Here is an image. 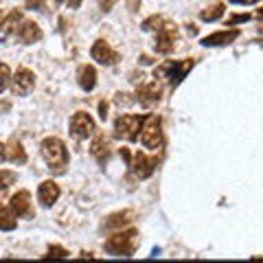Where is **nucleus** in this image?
I'll list each match as a JSON object with an SVG mask.
<instances>
[{"mask_svg": "<svg viewBox=\"0 0 263 263\" xmlns=\"http://www.w3.org/2000/svg\"><path fill=\"white\" fill-rule=\"evenodd\" d=\"M105 252L114 254V257H132L138 248V230H119L112 237H108L103 243Z\"/></svg>", "mask_w": 263, "mask_h": 263, "instance_id": "obj_1", "label": "nucleus"}, {"mask_svg": "<svg viewBox=\"0 0 263 263\" xmlns=\"http://www.w3.org/2000/svg\"><path fill=\"white\" fill-rule=\"evenodd\" d=\"M40 152H42V158L48 164V169L64 171V167L68 164V149L57 136L44 138L42 145H40Z\"/></svg>", "mask_w": 263, "mask_h": 263, "instance_id": "obj_2", "label": "nucleus"}, {"mask_svg": "<svg viewBox=\"0 0 263 263\" xmlns=\"http://www.w3.org/2000/svg\"><path fill=\"white\" fill-rule=\"evenodd\" d=\"M195 66V60H180V62H164L154 70L156 79H167L171 86H178L186 77V72Z\"/></svg>", "mask_w": 263, "mask_h": 263, "instance_id": "obj_3", "label": "nucleus"}, {"mask_svg": "<svg viewBox=\"0 0 263 263\" xmlns=\"http://www.w3.org/2000/svg\"><path fill=\"white\" fill-rule=\"evenodd\" d=\"M141 143L145 149H160L162 147V121L158 114H149L143 117V125H141Z\"/></svg>", "mask_w": 263, "mask_h": 263, "instance_id": "obj_4", "label": "nucleus"}, {"mask_svg": "<svg viewBox=\"0 0 263 263\" xmlns=\"http://www.w3.org/2000/svg\"><path fill=\"white\" fill-rule=\"evenodd\" d=\"M141 125H143L141 114H121L117 123H114V136L125 138V141H136Z\"/></svg>", "mask_w": 263, "mask_h": 263, "instance_id": "obj_5", "label": "nucleus"}, {"mask_svg": "<svg viewBox=\"0 0 263 263\" xmlns=\"http://www.w3.org/2000/svg\"><path fill=\"white\" fill-rule=\"evenodd\" d=\"M127 164H129L132 176L138 178V180H145V178H149L154 174L156 167H158V160L149 158V156L143 154V152H136V154H132V158L127 160Z\"/></svg>", "mask_w": 263, "mask_h": 263, "instance_id": "obj_6", "label": "nucleus"}, {"mask_svg": "<svg viewBox=\"0 0 263 263\" xmlns=\"http://www.w3.org/2000/svg\"><path fill=\"white\" fill-rule=\"evenodd\" d=\"M68 127H70V136L72 138H77V141H84V138L95 134L97 123H95V119L90 117L88 112H77L75 117L70 119V125Z\"/></svg>", "mask_w": 263, "mask_h": 263, "instance_id": "obj_7", "label": "nucleus"}, {"mask_svg": "<svg viewBox=\"0 0 263 263\" xmlns=\"http://www.w3.org/2000/svg\"><path fill=\"white\" fill-rule=\"evenodd\" d=\"M178 42V27L171 22H162V27L156 31V51L167 55L176 48Z\"/></svg>", "mask_w": 263, "mask_h": 263, "instance_id": "obj_8", "label": "nucleus"}, {"mask_svg": "<svg viewBox=\"0 0 263 263\" xmlns=\"http://www.w3.org/2000/svg\"><path fill=\"white\" fill-rule=\"evenodd\" d=\"M35 88V75L29 68H18L11 77V92L15 97H27Z\"/></svg>", "mask_w": 263, "mask_h": 263, "instance_id": "obj_9", "label": "nucleus"}, {"mask_svg": "<svg viewBox=\"0 0 263 263\" xmlns=\"http://www.w3.org/2000/svg\"><path fill=\"white\" fill-rule=\"evenodd\" d=\"M90 55H92V60L103 64V66H114L119 62V53L114 51V48L103 42V40H97V42L92 44V48H90Z\"/></svg>", "mask_w": 263, "mask_h": 263, "instance_id": "obj_10", "label": "nucleus"}, {"mask_svg": "<svg viewBox=\"0 0 263 263\" xmlns=\"http://www.w3.org/2000/svg\"><path fill=\"white\" fill-rule=\"evenodd\" d=\"M160 95H162V88L158 84V79L149 81V84L138 86V90H136V99L145 105V108H152V105L158 103L160 101Z\"/></svg>", "mask_w": 263, "mask_h": 263, "instance_id": "obj_11", "label": "nucleus"}, {"mask_svg": "<svg viewBox=\"0 0 263 263\" xmlns=\"http://www.w3.org/2000/svg\"><path fill=\"white\" fill-rule=\"evenodd\" d=\"M15 40L22 44H35L42 40V29H40L33 20H22L18 31H15Z\"/></svg>", "mask_w": 263, "mask_h": 263, "instance_id": "obj_12", "label": "nucleus"}, {"mask_svg": "<svg viewBox=\"0 0 263 263\" xmlns=\"http://www.w3.org/2000/svg\"><path fill=\"white\" fill-rule=\"evenodd\" d=\"M20 22H22L20 9H11L9 15H5L3 22H0V42H9L11 37H15V31H18Z\"/></svg>", "mask_w": 263, "mask_h": 263, "instance_id": "obj_13", "label": "nucleus"}, {"mask_svg": "<svg viewBox=\"0 0 263 263\" xmlns=\"http://www.w3.org/2000/svg\"><path fill=\"white\" fill-rule=\"evenodd\" d=\"M60 184L55 182V180H44L42 184H40V189H37V200H40V204L42 206H46V209H51L53 204L60 200Z\"/></svg>", "mask_w": 263, "mask_h": 263, "instance_id": "obj_14", "label": "nucleus"}, {"mask_svg": "<svg viewBox=\"0 0 263 263\" xmlns=\"http://www.w3.org/2000/svg\"><path fill=\"white\" fill-rule=\"evenodd\" d=\"M9 206L15 213V217H33V204H31V193L29 191L13 193Z\"/></svg>", "mask_w": 263, "mask_h": 263, "instance_id": "obj_15", "label": "nucleus"}, {"mask_svg": "<svg viewBox=\"0 0 263 263\" xmlns=\"http://www.w3.org/2000/svg\"><path fill=\"white\" fill-rule=\"evenodd\" d=\"M134 211H119V213H112V215L103 221V228L105 230H121L129 226L132 221H134Z\"/></svg>", "mask_w": 263, "mask_h": 263, "instance_id": "obj_16", "label": "nucleus"}, {"mask_svg": "<svg viewBox=\"0 0 263 263\" xmlns=\"http://www.w3.org/2000/svg\"><path fill=\"white\" fill-rule=\"evenodd\" d=\"M237 37H239V31H237V29L217 31V33H213V35L204 37L202 44H204V46H226V44H233Z\"/></svg>", "mask_w": 263, "mask_h": 263, "instance_id": "obj_17", "label": "nucleus"}, {"mask_svg": "<svg viewBox=\"0 0 263 263\" xmlns=\"http://www.w3.org/2000/svg\"><path fill=\"white\" fill-rule=\"evenodd\" d=\"M5 158L13 162V164H24L27 162V152H24L22 143L18 141V138H9V143L5 145Z\"/></svg>", "mask_w": 263, "mask_h": 263, "instance_id": "obj_18", "label": "nucleus"}, {"mask_svg": "<svg viewBox=\"0 0 263 263\" xmlns=\"http://www.w3.org/2000/svg\"><path fill=\"white\" fill-rule=\"evenodd\" d=\"M77 84H79L81 90H86V92L95 90V86H97V70H95V66H90V64L79 66V70H77Z\"/></svg>", "mask_w": 263, "mask_h": 263, "instance_id": "obj_19", "label": "nucleus"}, {"mask_svg": "<svg viewBox=\"0 0 263 263\" xmlns=\"http://www.w3.org/2000/svg\"><path fill=\"white\" fill-rule=\"evenodd\" d=\"M90 154H92V158L97 160V162H105L110 158V143H108V138L105 136H97L95 141H92V145H90Z\"/></svg>", "mask_w": 263, "mask_h": 263, "instance_id": "obj_20", "label": "nucleus"}, {"mask_svg": "<svg viewBox=\"0 0 263 263\" xmlns=\"http://www.w3.org/2000/svg\"><path fill=\"white\" fill-rule=\"evenodd\" d=\"M221 15H224V3H219V0L211 3L209 7H204V9L200 11V18L204 22H215V20L221 18Z\"/></svg>", "mask_w": 263, "mask_h": 263, "instance_id": "obj_21", "label": "nucleus"}, {"mask_svg": "<svg viewBox=\"0 0 263 263\" xmlns=\"http://www.w3.org/2000/svg\"><path fill=\"white\" fill-rule=\"evenodd\" d=\"M15 226H18V219H15V213L11 211V206L0 204V230H13Z\"/></svg>", "mask_w": 263, "mask_h": 263, "instance_id": "obj_22", "label": "nucleus"}, {"mask_svg": "<svg viewBox=\"0 0 263 263\" xmlns=\"http://www.w3.org/2000/svg\"><path fill=\"white\" fill-rule=\"evenodd\" d=\"M15 171H11V169H0V195H3L7 189H9L13 182H15Z\"/></svg>", "mask_w": 263, "mask_h": 263, "instance_id": "obj_23", "label": "nucleus"}, {"mask_svg": "<svg viewBox=\"0 0 263 263\" xmlns=\"http://www.w3.org/2000/svg\"><path fill=\"white\" fill-rule=\"evenodd\" d=\"M11 84V70L7 64H0V92L7 90V86Z\"/></svg>", "mask_w": 263, "mask_h": 263, "instance_id": "obj_24", "label": "nucleus"}, {"mask_svg": "<svg viewBox=\"0 0 263 263\" xmlns=\"http://www.w3.org/2000/svg\"><path fill=\"white\" fill-rule=\"evenodd\" d=\"M68 257V250L62 248V246H51L46 252V259H66Z\"/></svg>", "mask_w": 263, "mask_h": 263, "instance_id": "obj_25", "label": "nucleus"}, {"mask_svg": "<svg viewBox=\"0 0 263 263\" xmlns=\"http://www.w3.org/2000/svg\"><path fill=\"white\" fill-rule=\"evenodd\" d=\"M160 27H162V18H160V15H152V18H147L143 22V29L145 31H158Z\"/></svg>", "mask_w": 263, "mask_h": 263, "instance_id": "obj_26", "label": "nucleus"}, {"mask_svg": "<svg viewBox=\"0 0 263 263\" xmlns=\"http://www.w3.org/2000/svg\"><path fill=\"white\" fill-rule=\"evenodd\" d=\"M246 20H250V15L248 13H239V15H233V18H228V27H233V24H237V22H246Z\"/></svg>", "mask_w": 263, "mask_h": 263, "instance_id": "obj_27", "label": "nucleus"}, {"mask_svg": "<svg viewBox=\"0 0 263 263\" xmlns=\"http://www.w3.org/2000/svg\"><path fill=\"white\" fill-rule=\"evenodd\" d=\"M97 3H99V9L101 11H110L112 7L117 5V0H97Z\"/></svg>", "mask_w": 263, "mask_h": 263, "instance_id": "obj_28", "label": "nucleus"}, {"mask_svg": "<svg viewBox=\"0 0 263 263\" xmlns=\"http://www.w3.org/2000/svg\"><path fill=\"white\" fill-rule=\"evenodd\" d=\"M27 9H44V0H27Z\"/></svg>", "mask_w": 263, "mask_h": 263, "instance_id": "obj_29", "label": "nucleus"}, {"mask_svg": "<svg viewBox=\"0 0 263 263\" xmlns=\"http://www.w3.org/2000/svg\"><path fill=\"white\" fill-rule=\"evenodd\" d=\"M99 112H101V114H99V117H101L103 121L108 119V103H105V101H101V103H99Z\"/></svg>", "mask_w": 263, "mask_h": 263, "instance_id": "obj_30", "label": "nucleus"}, {"mask_svg": "<svg viewBox=\"0 0 263 263\" xmlns=\"http://www.w3.org/2000/svg\"><path fill=\"white\" fill-rule=\"evenodd\" d=\"M57 3H66L70 9H77V7L81 5V0H57Z\"/></svg>", "mask_w": 263, "mask_h": 263, "instance_id": "obj_31", "label": "nucleus"}, {"mask_svg": "<svg viewBox=\"0 0 263 263\" xmlns=\"http://www.w3.org/2000/svg\"><path fill=\"white\" fill-rule=\"evenodd\" d=\"M233 5H257V3H261V0H230Z\"/></svg>", "mask_w": 263, "mask_h": 263, "instance_id": "obj_32", "label": "nucleus"}, {"mask_svg": "<svg viewBox=\"0 0 263 263\" xmlns=\"http://www.w3.org/2000/svg\"><path fill=\"white\" fill-rule=\"evenodd\" d=\"M3 160H7V158H5V145L0 143V162H3Z\"/></svg>", "mask_w": 263, "mask_h": 263, "instance_id": "obj_33", "label": "nucleus"}, {"mask_svg": "<svg viewBox=\"0 0 263 263\" xmlns=\"http://www.w3.org/2000/svg\"><path fill=\"white\" fill-rule=\"evenodd\" d=\"M189 33H193V35L197 33V27H195V24H189Z\"/></svg>", "mask_w": 263, "mask_h": 263, "instance_id": "obj_34", "label": "nucleus"}, {"mask_svg": "<svg viewBox=\"0 0 263 263\" xmlns=\"http://www.w3.org/2000/svg\"><path fill=\"white\" fill-rule=\"evenodd\" d=\"M257 18H263V9H259V11H257Z\"/></svg>", "mask_w": 263, "mask_h": 263, "instance_id": "obj_35", "label": "nucleus"}, {"mask_svg": "<svg viewBox=\"0 0 263 263\" xmlns=\"http://www.w3.org/2000/svg\"><path fill=\"white\" fill-rule=\"evenodd\" d=\"M3 18H5V13H3V11H0V22H3Z\"/></svg>", "mask_w": 263, "mask_h": 263, "instance_id": "obj_36", "label": "nucleus"}, {"mask_svg": "<svg viewBox=\"0 0 263 263\" xmlns=\"http://www.w3.org/2000/svg\"><path fill=\"white\" fill-rule=\"evenodd\" d=\"M261 33H263V27H261Z\"/></svg>", "mask_w": 263, "mask_h": 263, "instance_id": "obj_37", "label": "nucleus"}]
</instances>
